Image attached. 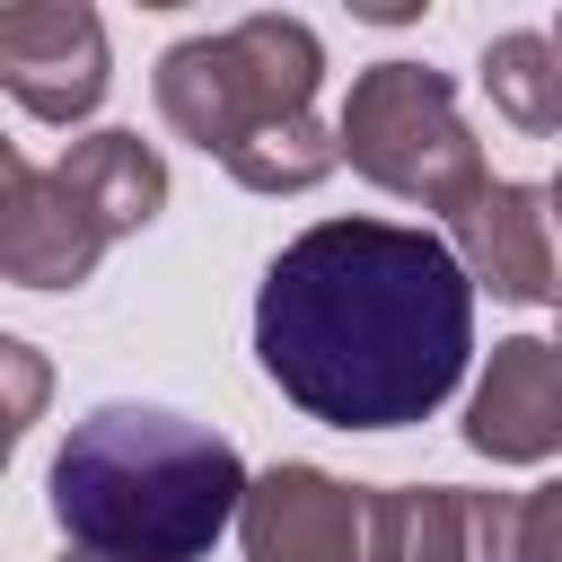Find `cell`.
I'll return each instance as SVG.
<instances>
[{
    "label": "cell",
    "instance_id": "6da1fadb",
    "mask_svg": "<svg viewBox=\"0 0 562 562\" xmlns=\"http://www.w3.org/2000/svg\"><path fill=\"white\" fill-rule=\"evenodd\" d=\"M263 378L334 430L430 422L474 360V281L448 237L404 220H316L255 290Z\"/></svg>",
    "mask_w": 562,
    "mask_h": 562
},
{
    "label": "cell",
    "instance_id": "7a4b0ae2",
    "mask_svg": "<svg viewBox=\"0 0 562 562\" xmlns=\"http://www.w3.org/2000/svg\"><path fill=\"white\" fill-rule=\"evenodd\" d=\"M246 492V457L167 404H97L53 448V518L70 553L105 562H202Z\"/></svg>",
    "mask_w": 562,
    "mask_h": 562
},
{
    "label": "cell",
    "instance_id": "3957f363",
    "mask_svg": "<svg viewBox=\"0 0 562 562\" xmlns=\"http://www.w3.org/2000/svg\"><path fill=\"white\" fill-rule=\"evenodd\" d=\"M316 88H325V44H316L307 18H281V9H255V18H237L220 35H184V44L158 53L167 132L211 149L220 167L246 140L316 114Z\"/></svg>",
    "mask_w": 562,
    "mask_h": 562
},
{
    "label": "cell",
    "instance_id": "277c9868",
    "mask_svg": "<svg viewBox=\"0 0 562 562\" xmlns=\"http://www.w3.org/2000/svg\"><path fill=\"white\" fill-rule=\"evenodd\" d=\"M334 132H342V158H351L378 193H404V202H422V211H448V220H457V211L492 184L483 140L465 132L448 70L369 61V70L351 79Z\"/></svg>",
    "mask_w": 562,
    "mask_h": 562
},
{
    "label": "cell",
    "instance_id": "5b68a950",
    "mask_svg": "<svg viewBox=\"0 0 562 562\" xmlns=\"http://www.w3.org/2000/svg\"><path fill=\"white\" fill-rule=\"evenodd\" d=\"M246 562H378V492L325 465H263L237 509Z\"/></svg>",
    "mask_w": 562,
    "mask_h": 562
},
{
    "label": "cell",
    "instance_id": "8992f818",
    "mask_svg": "<svg viewBox=\"0 0 562 562\" xmlns=\"http://www.w3.org/2000/svg\"><path fill=\"white\" fill-rule=\"evenodd\" d=\"M0 88L35 123H88L114 88L105 61V18L79 0H18L0 9Z\"/></svg>",
    "mask_w": 562,
    "mask_h": 562
},
{
    "label": "cell",
    "instance_id": "52a82bcc",
    "mask_svg": "<svg viewBox=\"0 0 562 562\" xmlns=\"http://www.w3.org/2000/svg\"><path fill=\"white\" fill-rule=\"evenodd\" d=\"M448 246L465 263L474 290L509 299V307H562V246H553V202L544 184H518V176H492L457 220H448Z\"/></svg>",
    "mask_w": 562,
    "mask_h": 562
},
{
    "label": "cell",
    "instance_id": "ba28073f",
    "mask_svg": "<svg viewBox=\"0 0 562 562\" xmlns=\"http://www.w3.org/2000/svg\"><path fill=\"white\" fill-rule=\"evenodd\" d=\"M105 228L79 211V193L35 167L26 149H0V272L18 290H79L105 263Z\"/></svg>",
    "mask_w": 562,
    "mask_h": 562
},
{
    "label": "cell",
    "instance_id": "9c48e42d",
    "mask_svg": "<svg viewBox=\"0 0 562 562\" xmlns=\"http://www.w3.org/2000/svg\"><path fill=\"white\" fill-rule=\"evenodd\" d=\"M465 448L492 465H544L562 457V351L536 334L492 342L474 395H465Z\"/></svg>",
    "mask_w": 562,
    "mask_h": 562
},
{
    "label": "cell",
    "instance_id": "30bf717a",
    "mask_svg": "<svg viewBox=\"0 0 562 562\" xmlns=\"http://www.w3.org/2000/svg\"><path fill=\"white\" fill-rule=\"evenodd\" d=\"M378 562H527L518 492H465V483L378 492Z\"/></svg>",
    "mask_w": 562,
    "mask_h": 562
},
{
    "label": "cell",
    "instance_id": "8fae6325",
    "mask_svg": "<svg viewBox=\"0 0 562 562\" xmlns=\"http://www.w3.org/2000/svg\"><path fill=\"white\" fill-rule=\"evenodd\" d=\"M53 176L79 193V211L105 228V237H132L167 211V158L140 140V132H88L53 158Z\"/></svg>",
    "mask_w": 562,
    "mask_h": 562
},
{
    "label": "cell",
    "instance_id": "7c38bea8",
    "mask_svg": "<svg viewBox=\"0 0 562 562\" xmlns=\"http://www.w3.org/2000/svg\"><path fill=\"white\" fill-rule=\"evenodd\" d=\"M483 97L509 132L527 140H562V44L553 35H492L483 44Z\"/></svg>",
    "mask_w": 562,
    "mask_h": 562
},
{
    "label": "cell",
    "instance_id": "4fadbf2b",
    "mask_svg": "<svg viewBox=\"0 0 562 562\" xmlns=\"http://www.w3.org/2000/svg\"><path fill=\"white\" fill-rule=\"evenodd\" d=\"M342 167V132L325 123V114H299V123H281V132H263V140H246L237 158H228V176L246 184V193H307V184H325Z\"/></svg>",
    "mask_w": 562,
    "mask_h": 562
},
{
    "label": "cell",
    "instance_id": "5bb4252c",
    "mask_svg": "<svg viewBox=\"0 0 562 562\" xmlns=\"http://www.w3.org/2000/svg\"><path fill=\"white\" fill-rule=\"evenodd\" d=\"M518 553L527 562H562V474L518 501Z\"/></svg>",
    "mask_w": 562,
    "mask_h": 562
},
{
    "label": "cell",
    "instance_id": "9a60e30c",
    "mask_svg": "<svg viewBox=\"0 0 562 562\" xmlns=\"http://www.w3.org/2000/svg\"><path fill=\"white\" fill-rule=\"evenodd\" d=\"M0 369H9V422H0V430L18 439V430L35 422V404H44V360H35L26 342H0Z\"/></svg>",
    "mask_w": 562,
    "mask_h": 562
},
{
    "label": "cell",
    "instance_id": "2e32d148",
    "mask_svg": "<svg viewBox=\"0 0 562 562\" xmlns=\"http://www.w3.org/2000/svg\"><path fill=\"white\" fill-rule=\"evenodd\" d=\"M544 202H553V228H562V176H553V184H544Z\"/></svg>",
    "mask_w": 562,
    "mask_h": 562
},
{
    "label": "cell",
    "instance_id": "e0dca14e",
    "mask_svg": "<svg viewBox=\"0 0 562 562\" xmlns=\"http://www.w3.org/2000/svg\"><path fill=\"white\" fill-rule=\"evenodd\" d=\"M61 562H105V553H61Z\"/></svg>",
    "mask_w": 562,
    "mask_h": 562
},
{
    "label": "cell",
    "instance_id": "ac0fdd59",
    "mask_svg": "<svg viewBox=\"0 0 562 562\" xmlns=\"http://www.w3.org/2000/svg\"><path fill=\"white\" fill-rule=\"evenodd\" d=\"M553 44H562V26H553Z\"/></svg>",
    "mask_w": 562,
    "mask_h": 562
},
{
    "label": "cell",
    "instance_id": "d6986e66",
    "mask_svg": "<svg viewBox=\"0 0 562 562\" xmlns=\"http://www.w3.org/2000/svg\"><path fill=\"white\" fill-rule=\"evenodd\" d=\"M553 351H562V334H553Z\"/></svg>",
    "mask_w": 562,
    "mask_h": 562
}]
</instances>
